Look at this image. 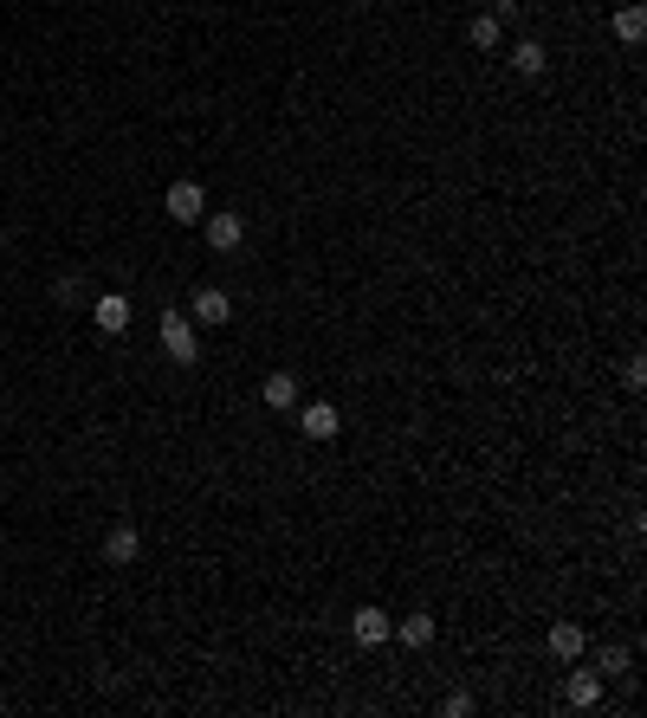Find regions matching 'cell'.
<instances>
[{
    "instance_id": "obj_20",
    "label": "cell",
    "mask_w": 647,
    "mask_h": 718,
    "mask_svg": "<svg viewBox=\"0 0 647 718\" xmlns=\"http://www.w3.org/2000/svg\"><path fill=\"white\" fill-rule=\"evenodd\" d=\"M440 712H447V718H466V712H473V693H447V699H440Z\"/></svg>"
},
{
    "instance_id": "obj_8",
    "label": "cell",
    "mask_w": 647,
    "mask_h": 718,
    "mask_svg": "<svg viewBox=\"0 0 647 718\" xmlns=\"http://www.w3.org/2000/svg\"><path fill=\"white\" fill-rule=\"evenodd\" d=\"M130 298H123V292H98V298H91V324H98L104 330V337H123V330H130Z\"/></svg>"
},
{
    "instance_id": "obj_5",
    "label": "cell",
    "mask_w": 647,
    "mask_h": 718,
    "mask_svg": "<svg viewBox=\"0 0 647 718\" xmlns=\"http://www.w3.org/2000/svg\"><path fill=\"white\" fill-rule=\"evenodd\" d=\"M201 227H208V246H214V253H240V246H246V214H233V207L201 214Z\"/></svg>"
},
{
    "instance_id": "obj_7",
    "label": "cell",
    "mask_w": 647,
    "mask_h": 718,
    "mask_svg": "<svg viewBox=\"0 0 647 718\" xmlns=\"http://www.w3.org/2000/svg\"><path fill=\"white\" fill-rule=\"evenodd\" d=\"M292 414H298V434H305V440H337L343 434V414L330 408V402H298Z\"/></svg>"
},
{
    "instance_id": "obj_15",
    "label": "cell",
    "mask_w": 647,
    "mask_h": 718,
    "mask_svg": "<svg viewBox=\"0 0 647 718\" xmlns=\"http://www.w3.org/2000/svg\"><path fill=\"white\" fill-rule=\"evenodd\" d=\"M609 26H615V39H622V46H641V39H647V7H622Z\"/></svg>"
},
{
    "instance_id": "obj_1",
    "label": "cell",
    "mask_w": 647,
    "mask_h": 718,
    "mask_svg": "<svg viewBox=\"0 0 647 718\" xmlns=\"http://www.w3.org/2000/svg\"><path fill=\"white\" fill-rule=\"evenodd\" d=\"M156 337H162V350H169L175 369H195V363H201V324H195L188 311H162Z\"/></svg>"
},
{
    "instance_id": "obj_4",
    "label": "cell",
    "mask_w": 647,
    "mask_h": 718,
    "mask_svg": "<svg viewBox=\"0 0 647 718\" xmlns=\"http://www.w3.org/2000/svg\"><path fill=\"white\" fill-rule=\"evenodd\" d=\"M136 557H143V531H136L130 518H117V524L104 531V563H110V570H130Z\"/></svg>"
},
{
    "instance_id": "obj_14",
    "label": "cell",
    "mask_w": 647,
    "mask_h": 718,
    "mask_svg": "<svg viewBox=\"0 0 647 718\" xmlns=\"http://www.w3.org/2000/svg\"><path fill=\"white\" fill-rule=\"evenodd\" d=\"M466 46H473V52H499L505 46V26L492 20V13H479V20H466Z\"/></svg>"
},
{
    "instance_id": "obj_6",
    "label": "cell",
    "mask_w": 647,
    "mask_h": 718,
    "mask_svg": "<svg viewBox=\"0 0 647 718\" xmlns=\"http://www.w3.org/2000/svg\"><path fill=\"white\" fill-rule=\"evenodd\" d=\"M188 317H195L201 330H220V324H233V298L220 292V285H201V292L188 298Z\"/></svg>"
},
{
    "instance_id": "obj_9",
    "label": "cell",
    "mask_w": 647,
    "mask_h": 718,
    "mask_svg": "<svg viewBox=\"0 0 647 718\" xmlns=\"http://www.w3.org/2000/svg\"><path fill=\"white\" fill-rule=\"evenodd\" d=\"M570 667H576V660H570ZM602 686H609V680H602L596 667H576L570 680H563V699H570L576 712H589V706H602Z\"/></svg>"
},
{
    "instance_id": "obj_21",
    "label": "cell",
    "mask_w": 647,
    "mask_h": 718,
    "mask_svg": "<svg viewBox=\"0 0 647 718\" xmlns=\"http://www.w3.org/2000/svg\"><path fill=\"white\" fill-rule=\"evenodd\" d=\"M0 246H7V227H0Z\"/></svg>"
},
{
    "instance_id": "obj_10",
    "label": "cell",
    "mask_w": 647,
    "mask_h": 718,
    "mask_svg": "<svg viewBox=\"0 0 647 718\" xmlns=\"http://www.w3.org/2000/svg\"><path fill=\"white\" fill-rule=\"evenodd\" d=\"M259 402H266L272 414H292L298 408V376H292V369H272V376L259 382Z\"/></svg>"
},
{
    "instance_id": "obj_16",
    "label": "cell",
    "mask_w": 647,
    "mask_h": 718,
    "mask_svg": "<svg viewBox=\"0 0 647 718\" xmlns=\"http://www.w3.org/2000/svg\"><path fill=\"white\" fill-rule=\"evenodd\" d=\"M628 667H635V654H628V647H602V654H596V673H602V680H615V673H628Z\"/></svg>"
},
{
    "instance_id": "obj_11",
    "label": "cell",
    "mask_w": 647,
    "mask_h": 718,
    "mask_svg": "<svg viewBox=\"0 0 647 718\" xmlns=\"http://www.w3.org/2000/svg\"><path fill=\"white\" fill-rule=\"evenodd\" d=\"M583 647H589L583 621H557V628H550V660H557V667H570V660H583Z\"/></svg>"
},
{
    "instance_id": "obj_18",
    "label": "cell",
    "mask_w": 647,
    "mask_h": 718,
    "mask_svg": "<svg viewBox=\"0 0 647 718\" xmlns=\"http://www.w3.org/2000/svg\"><path fill=\"white\" fill-rule=\"evenodd\" d=\"M492 20H499V26H518V20H525V7H518V0H492Z\"/></svg>"
},
{
    "instance_id": "obj_3",
    "label": "cell",
    "mask_w": 647,
    "mask_h": 718,
    "mask_svg": "<svg viewBox=\"0 0 647 718\" xmlns=\"http://www.w3.org/2000/svg\"><path fill=\"white\" fill-rule=\"evenodd\" d=\"M162 214H169L175 227H195V220L208 214V188L201 182H175L169 195H162Z\"/></svg>"
},
{
    "instance_id": "obj_13",
    "label": "cell",
    "mask_w": 647,
    "mask_h": 718,
    "mask_svg": "<svg viewBox=\"0 0 647 718\" xmlns=\"http://www.w3.org/2000/svg\"><path fill=\"white\" fill-rule=\"evenodd\" d=\"M512 72H518V78H544V72H550L544 39H518V46H512Z\"/></svg>"
},
{
    "instance_id": "obj_19",
    "label": "cell",
    "mask_w": 647,
    "mask_h": 718,
    "mask_svg": "<svg viewBox=\"0 0 647 718\" xmlns=\"http://www.w3.org/2000/svg\"><path fill=\"white\" fill-rule=\"evenodd\" d=\"M622 382H628V389H641V382H647V356H628V363H622Z\"/></svg>"
},
{
    "instance_id": "obj_17",
    "label": "cell",
    "mask_w": 647,
    "mask_h": 718,
    "mask_svg": "<svg viewBox=\"0 0 647 718\" xmlns=\"http://www.w3.org/2000/svg\"><path fill=\"white\" fill-rule=\"evenodd\" d=\"M52 298H59L65 311H78V305H85V279H78V272H65V279L52 285Z\"/></svg>"
},
{
    "instance_id": "obj_12",
    "label": "cell",
    "mask_w": 647,
    "mask_h": 718,
    "mask_svg": "<svg viewBox=\"0 0 647 718\" xmlns=\"http://www.w3.org/2000/svg\"><path fill=\"white\" fill-rule=\"evenodd\" d=\"M434 634H440V621H434V615H402V621H395V641H402L408 654L434 647Z\"/></svg>"
},
{
    "instance_id": "obj_2",
    "label": "cell",
    "mask_w": 647,
    "mask_h": 718,
    "mask_svg": "<svg viewBox=\"0 0 647 718\" xmlns=\"http://www.w3.org/2000/svg\"><path fill=\"white\" fill-rule=\"evenodd\" d=\"M350 641H356V647H389V641H395V615L376 609V602L350 609Z\"/></svg>"
}]
</instances>
